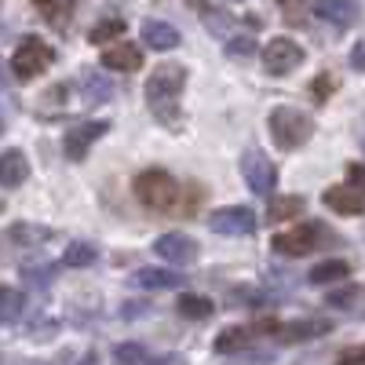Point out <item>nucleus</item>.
I'll list each match as a JSON object with an SVG mask.
<instances>
[{
    "label": "nucleus",
    "mask_w": 365,
    "mask_h": 365,
    "mask_svg": "<svg viewBox=\"0 0 365 365\" xmlns=\"http://www.w3.org/2000/svg\"><path fill=\"white\" fill-rule=\"evenodd\" d=\"M182 84H187V70L179 63H161L154 73L146 77V106L154 113L165 128H175L179 125V96H182Z\"/></svg>",
    "instance_id": "nucleus-1"
},
{
    "label": "nucleus",
    "mask_w": 365,
    "mask_h": 365,
    "mask_svg": "<svg viewBox=\"0 0 365 365\" xmlns=\"http://www.w3.org/2000/svg\"><path fill=\"white\" fill-rule=\"evenodd\" d=\"M132 187H135L139 205L150 208V212H172V208H179L182 187H179V182H175L165 168H146V172H139Z\"/></svg>",
    "instance_id": "nucleus-2"
},
{
    "label": "nucleus",
    "mask_w": 365,
    "mask_h": 365,
    "mask_svg": "<svg viewBox=\"0 0 365 365\" xmlns=\"http://www.w3.org/2000/svg\"><path fill=\"white\" fill-rule=\"evenodd\" d=\"M267 125H270V139L278 143L282 150H299L314 135V120L303 110H296V106H274Z\"/></svg>",
    "instance_id": "nucleus-3"
},
{
    "label": "nucleus",
    "mask_w": 365,
    "mask_h": 365,
    "mask_svg": "<svg viewBox=\"0 0 365 365\" xmlns=\"http://www.w3.org/2000/svg\"><path fill=\"white\" fill-rule=\"evenodd\" d=\"M51 63H55V51H51V44H44L41 37H26V41L11 51V73H15L19 81L41 77Z\"/></svg>",
    "instance_id": "nucleus-4"
},
{
    "label": "nucleus",
    "mask_w": 365,
    "mask_h": 365,
    "mask_svg": "<svg viewBox=\"0 0 365 365\" xmlns=\"http://www.w3.org/2000/svg\"><path fill=\"white\" fill-rule=\"evenodd\" d=\"M325 237H332L329 234V227H322V223H303V227H296V230H289V234H278L274 237V252H282V256H311L318 245H329Z\"/></svg>",
    "instance_id": "nucleus-5"
},
{
    "label": "nucleus",
    "mask_w": 365,
    "mask_h": 365,
    "mask_svg": "<svg viewBox=\"0 0 365 365\" xmlns=\"http://www.w3.org/2000/svg\"><path fill=\"white\" fill-rule=\"evenodd\" d=\"M303 58H307V51H303L292 37H274L263 48V70L270 77H285V73L303 66Z\"/></svg>",
    "instance_id": "nucleus-6"
},
{
    "label": "nucleus",
    "mask_w": 365,
    "mask_h": 365,
    "mask_svg": "<svg viewBox=\"0 0 365 365\" xmlns=\"http://www.w3.org/2000/svg\"><path fill=\"white\" fill-rule=\"evenodd\" d=\"M241 175H245L249 190L252 194H274V187H278V168H274V161L267 154H259V150H245V158H241Z\"/></svg>",
    "instance_id": "nucleus-7"
},
{
    "label": "nucleus",
    "mask_w": 365,
    "mask_h": 365,
    "mask_svg": "<svg viewBox=\"0 0 365 365\" xmlns=\"http://www.w3.org/2000/svg\"><path fill=\"white\" fill-rule=\"evenodd\" d=\"M208 230H216V234H252L256 230V212L249 205L216 208L208 216Z\"/></svg>",
    "instance_id": "nucleus-8"
},
{
    "label": "nucleus",
    "mask_w": 365,
    "mask_h": 365,
    "mask_svg": "<svg viewBox=\"0 0 365 365\" xmlns=\"http://www.w3.org/2000/svg\"><path fill=\"white\" fill-rule=\"evenodd\" d=\"M106 132H110L106 120H84V125H73V128L66 132V139H63L66 158H70V161H84V158H88V150L96 146Z\"/></svg>",
    "instance_id": "nucleus-9"
},
{
    "label": "nucleus",
    "mask_w": 365,
    "mask_h": 365,
    "mask_svg": "<svg viewBox=\"0 0 365 365\" xmlns=\"http://www.w3.org/2000/svg\"><path fill=\"white\" fill-rule=\"evenodd\" d=\"M154 252H158L165 263H172V267H187V263L197 259V241L187 237V234H161V237L154 241Z\"/></svg>",
    "instance_id": "nucleus-10"
},
{
    "label": "nucleus",
    "mask_w": 365,
    "mask_h": 365,
    "mask_svg": "<svg viewBox=\"0 0 365 365\" xmlns=\"http://www.w3.org/2000/svg\"><path fill=\"white\" fill-rule=\"evenodd\" d=\"M314 15L325 19L329 26H336V29H351L361 19V4L358 0H318Z\"/></svg>",
    "instance_id": "nucleus-11"
},
{
    "label": "nucleus",
    "mask_w": 365,
    "mask_h": 365,
    "mask_svg": "<svg viewBox=\"0 0 365 365\" xmlns=\"http://www.w3.org/2000/svg\"><path fill=\"white\" fill-rule=\"evenodd\" d=\"M322 201H325L329 212H340V216H361L365 212V194L354 190L351 182H344V187H329L322 194Z\"/></svg>",
    "instance_id": "nucleus-12"
},
{
    "label": "nucleus",
    "mask_w": 365,
    "mask_h": 365,
    "mask_svg": "<svg viewBox=\"0 0 365 365\" xmlns=\"http://www.w3.org/2000/svg\"><path fill=\"white\" fill-rule=\"evenodd\" d=\"M139 34H143V44L154 48V51H172V48H179V41H182L179 29L168 26V22H161V19H143Z\"/></svg>",
    "instance_id": "nucleus-13"
},
{
    "label": "nucleus",
    "mask_w": 365,
    "mask_h": 365,
    "mask_svg": "<svg viewBox=\"0 0 365 365\" xmlns=\"http://www.w3.org/2000/svg\"><path fill=\"white\" fill-rule=\"evenodd\" d=\"M103 66L106 70H117V73H135L143 66V51L128 41H117L103 51Z\"/></svg>",
    "instance_id": "nucleus-14"
},
{
    "label": "nucleus",
    "mask_w": 365,
    "mask_h": 365,
    "mask_svg": "<svg viewBox=\"0 0 365 365\" xmlns=\"http://www.w3.org/2000/svg\"><path fill=\"white\" fill-rule=\"evenodd\" d=\"M263 332V325H234V329H223L220 336H216V351L220 354H241V351H249L252 340Z\"/></svg>",
    "instance_id": "nucleus-15"
},
{
    "label": "nucleus",
    "mask_w": 365,
    "mask_h": 365,
    "mask_svg": "<svg viewBox=\"0 0 365 365\" xmlns=\"http://www.w3.org/2000/svg\"><path fill=\"white\" fill-rule=\"evenodd\" d=\"M182 282V274L179 270H161V267H143L132 274V285L135 289H150V292H158V289H179Z\"/></svg>",
    "instance_id": "nucleus-16"
},
{
    "label": "nucleus",
    "mask_w": 365,
    "mask_h": 365,
    "mask_svg": "<svg viewBox=\"0 0 365 365\" xmlns=\"http://www.w3.org/2000/svg\"><path fill=\"white\" fill-rule=\"evenodd\" d=\"M8 241H11L15 249H37V245H44V241H51V227L22 220V223H11L8 227Z\"/></svg>",
    "instance_id": "nucleus-17"
},
{
    "label": "nucleus",
    "mask_w": 365,
    "mask_h": 365,
    "mask_svg": "<svg viewBox=\"0 0 365 365\" xmlns=\"http://www.w3.org/2000/svg\"><path fill=\"white\" fill-rule=\"evenodd\" d=\"M332 325L329 322H322V318H307V322H289V325H282L278 329V340L282 344H303V340H318V336H325Z\"/></svg>",
    "instance_id": "nucleus-18"
},
{
    "label": "nucleus",
    "mask_w": 365,
    "mask_h": 365,
    "mask_svg": "<svg viewBox=\"0 0 365 365\" xmlns=\"http://www.w3.org/2000/svg\"><path fill=\"white\" fill-rule=\"evenodd\" d=\"M29 179V161L22 158V150H4V158H0V182H4V190H15Z\"/></svg>",
    "instance_id": "nucleus-19"
},
{
    "label": "nucleus",
    "mask_w": 365,
    "mask_h": 365,
    "mask_svg": "<svg viewBox=\"0 0 365 365\" xmlns=\"http://www.w3.org/2000/svg\"><path fill=\"white\" fill-rule=\"evenodd\" d=\"M299 212H303V197L299 194H282V197H270L267 220L270 223H285V220H296Z\"/></svg>",
    "instance_id": "nucleus-20"
},
{
    "label": "nucleus",
    "mask_w": 365,
    "mask_h": 365,
    "mask_svg": "<svg viewBox=\"0 0 365 365\" xmlns=\"http://www.w3.org/2000/svg\"><path fill=\"white\" fill-rule=\"evenodd\" d=\"M344 278H351V267H347L344 259H325V263H318V267L307 274L311 285H332V282H344Z\"/></svg>",
    "instance_id": "nucleus-21"
},
{
    "label": "nucleus",
    "mask_w": 365,
    "mask_h": 365,
    "mask_svg": "<svg viewBox=\"0 0 365 365\" xmlns=\"http://www.w3.org/2000/svg\"><path fill=\"white\" fill-rule=\"evenodd\" d=\"M34 8H37V11L44 15V22H48V26H55V29L70 26V19H73L70 0H34Z\"/></svg>",
    "instance_id": "nucleus-22"
},
{
    "label": "nucleus",
    "mask_w": 365,
    "mask_h": 365,
    "mask_svg": "<svg viewBox=\"0 0 365 365\" xmlns=\"http://www.w3.org/2000/svg\"><path fill=\"white\" fill-rule=\"evenodd\" d=\"M81 84H84V99L88 103H106L113 96V84L99 73V70H84L81 73Z\"/></svg>",
    "instance_id": "nucleus-23"
},
{
    "label": "nucleus",
    "mask_w": 365,
    "mask_h": 365,
    "mask_svg": "<svg viewBox=\"0 0 365 365\" xmlns=\"http://www.w3.org/2000/svg\"><path fill=\"white\" fill-rule=\"evenodd\" d=\"M175 311H179L182 318H190V322H201V318H208L216 307H212V299H205V296L182 292V296H179V303H175Z\"/></svg>",
    "instance_id": "nucleus-24"
},
{
    "label": "nucleus",
    "mask_w": 365,
    "mask_h": 365,
    "mask_svg": "<svg viewBox=\"0 0 365 365\" xmlns=\"http://www.w3.org/2000/svg\"><path fill=\"white\" fill-rule=\"evenodd\" d=\"M96 259H99V249L91 241H70L63 252V267H91Z\"/></svg>",
    "instance_id": "nucleus-25"
},
{
    "label": "nucleus",
    "mask_w": 365,
    "mask_h": 365,
    "mask_svg": "<svg viewBox=\"0 0 365 365\" xmlns=\"http://www.w3.org/2000/svg\"><path fill=\"white\" fill-rule=\"evenodd\" d=\"M19 314H22V292L11 289V285H4V289H0V322L11 325Z\"/></svg>",
    "instance_id": "nucleus-26"
},
{
    "label": "nucleus",
    "mask_w": 365,
    "mask_h": 365,
    "mask_svg": "<svg viewBox=\"0 0 365 365\" xmlns=\"http://www.w3.org/2000/svg\"><path fill=\"white\" fill-rule=\"evenodd\" d=\"M120 34H125V19H103V22L88 34V41H91V44H106V41H117Z\"/></svg>",
    "instance_id": "nucleus-27"
},
{
    "label": "nucleus",
    "mask_w": 365,
    "mask_h": 365,
    "mask_svg": "<svg viewBox=\"0 0 365 365\" xmlns=\"http://www.w3.org/2000/svg\"><path fill=\"white\" fill-rule=\"evenodd\" d=\"M55 270H58V267H51V263H37V267H29V263H26V267H22V282L41 289V285H48V282L55 278Z\"/></svg>",
    "instance_id": "nucleus-28"
},
{
    "label": "nucleus",
    "mask_w": 365,
    "mask_h": 365,
    "mask_svg": "<svg viewBox=\"0 0 365 365\" xmlns=\"http://www.w3.org/2000/svg\"><path fill=\"white\" fill-rule=\"evenodd\" d=\"M113 358H117V365H143L146 351H143V344H117Z\"/></svg>",
    "instance_id": "nucleus-29"
},
{
    "label": "nucleus",
    "mask_w": 365,
    "mask_h": 365,
    "mask_svg": "<svg viewBox=\"0 0 365 365\" xmlns=\"http://www.w3.org/2000/svg\"><path fill=\"white\" fill-rule=\"evenodd\" d=\"M227 55H230V58H249V55H256V41L245 37V34H234V37L227 41Z\"/></svg>",
    "instance_id": "nucleus-30"
},
{
    "label": "nucleus",
    "mask_w": 365,
    "mask_h": 365,
    "mask_svg": "<svg viewBox=\"0 0 365 365\" xmlns=\"http://www.w3.org/2000/svg\"><path fill=\"white\" fill-rule=\"evenodd\" d=\"M332 88H336V81H332V73H318V77L311 81V91H314V99H318V103H325V99L332 96Z\"/></svg>",
    "instance_id": "nucleus-31"
},
{
    "label": "nucleus",
    "mask_w": 365,
    "mask_h": 365,
    "mask_svg": "<svg viewBox=\"0 0 365 365\" xmlns=\"http://www.w3.org/2000/svg\"><path fill=\"white\" fill-rule=\"evenodd\" d=\"M274 358L270 354H234L230 361H223V365H270Z\"/></svg>",
    "instance_id": "nucleus-32"
},
{
    "label": "nucleus",
    "mask_w": 365,
    "mask_h": 365,
    "mask_svg": "<svg viewBox=\"0 0 365 365\" xmlns=\"http://www.w3.org/2000/svg\"><path fill=\"white\" fill-rule=\"evenodd\" d=\"M347 182L365 194V165H347Z\"/></svg>",
    "instance_id": "nucleus-33"
},
{
    "label": "nucleus",
    "mask_w": 365,
    "mask_h": 365,
    "mask_svg": "<svg viewBox=\"0 0 365 365\" xmlns=\"http://www.w3.org/2000/svg\"><path fill=\"white\" fill-rule=\"evenodd\" d=\"M351 66L365 73V41H358V44L351 48Z\"/></svg>",
    "instance_id": "nucleus-34"
},
{
    "label": "nucleus",
    "mask_w": 365,
    "mask_h": 365,
    "mask_svg": "<svg viewBox=\"0 0 365 365\" xmlns=\"http://www.w3.org/2000/svg\"><path fill=\"white\" fill-rule=\"evenodd\" d=\"M282 8H285V19H289V22H292V19H296V22L303 19V11H299L303 4H299V0H282Z\"/></svg>",
    "instance_id": "nucleus-35"
},
{
    "label": "nucleus",
    "mask_w": 365,
    "mask_h": 365,
    "mask_svg": "<svg viewBox=\"0 0 365 365\" xmlns=\"http://www.w3.org/2000/svg\"><path fill=\"white\" fill-rule=\"evenodd\" d=\"M150 365H187V358H182V354H161V358H154Z\"/></svg>",
    "instance_id": "nucleus-36"
},
{
    "label": "nucleus",
    "mask_w": 365,
    "mask_h": 365,
    "mask_svg": "<svg viewBox=\"0 0 365 365\" xmlns=\"http://www.w3.org/2000/svg\"><path fill=\"white\" fill-rule=\"evenodd\" d=\"M351 299H354V292H332V296H329V303H332V307H347Z\"/></svg>",
    "instance_id": "nucleus-37"
},
{
    "label": "nucleus",
    "mask_w": 365,
    "mask_h": 365,
    "mask_svg": "<svg viewBox=\"0 0 365 365\" xmlns=\"http://www.w3.org/2000/svg\"><path fill=\"white\" fill-rule=\"evenodd\" d=\"M223 4H241V0H223Z\"/></svg>",
    "instance_id": "nucleus-38"
},
{
    "label": "nucleus",
    "mask_w": 365,
    "mask_h": 365,
    "mask_svg": "<svg viewBox=\"0 0 365 365\" xmlns=\"http://www.w3.org/2000/svg\"><path fill=\"white\" fill-rule=\"evenodd\" d=\"M190 4H205V0H190Z\"/></svg>",
    "instance_id": "nucleus-39"
},
{
    "label": "nucleus",
    "mask_w": 365,
    "mask_h": 365,
    "mask_svg": "<svg viewBox=\"0 0 365 365\" xmlns=\"http://www.w3.org/2000/svg\"><path fill=\"white\" fill-rule=\"evenodd\" d=\"M81 365H91V358H88V361H81Z\"/></svg>",
    "instance_id": "nucleus-40"
},
{
    "label": "nucleus",
    "mask_w": 365,
    "mask_h": 365,
    "mask_svg": "<svg viewBox=\"0 0 365 365\" xmlns=\"http://www.w3.org/2000/svg\"><path fill=\"white\" fill-rule=\"evenodd\" d=\"M361 146H365V135H361Z\"/></svg>",
    "instance_id": "nucleus-41"
}]
</instances>
